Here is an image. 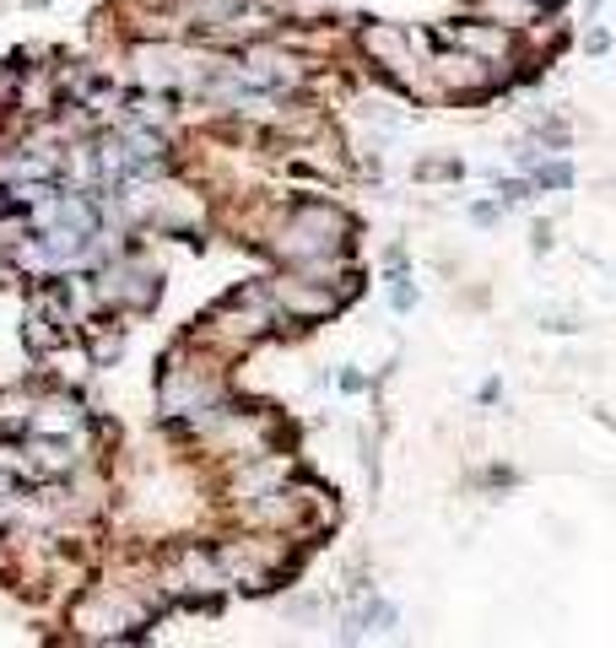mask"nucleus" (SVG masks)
Returning a JSON list of instances; mask_svg holds the SVG:
<instances>
[{
	"instance_id": "f257e3e1",
	"label": "nucleus",
	"mask_w": 616,
	"mask_h": 648,
	"mask_svg": "<svg viewBox=\"0 0 616 648\" xmlns=\"http://www.w3.org/2000/svg\"><path fill=\"white\" fill-rule=\"evenodd\" d=\"M352 239H357L352 211L325 201V195L282 201L265 222V249L276 254V265H297V260L325 254V249H352Z\"/></svg>"
},
{
	"instance_id": "f03ea898",
	"label": "nucleus",
	"mask_w": 616,
	"mask_h": 648,
	"mask_svg": "<svg viewBox=\"0 0 616 648\" xmlns=\"http://www.w3.org/2000/svg\"><path fill=\"white\" fill-rule=\"evenodd\" d=\"M297 535H276V529H244V535H222L216 540V563L228 573L233 595H271L287 573H297L303 551Z\"/></svg>"
},
{
	"instance_id": "7ed1b4c3",
	"label": "nucleus",
	"mask_w": 616,
	"mask_h": 648,
	"mask_svg": "<svg viewBox=\"0 0 616 648\" xmlns=\"http://www.w3.org/2000/svg\"><path fill=\"white\" fill-rule=\"evenodd\" d=\"M276 324H282V314H276L271 292H265V282H254V286H233L222 303H211L195 335L233 363V357H249L260 341H271Z\"/></svg>"
},
{
	"instance_id": "20e7f679",
	"label": "nucleus",
	"mask_w": 616,
	"mask_h": 648,
	"mask_svg": "<svg viewBox=\"0 0 616 648\" xmlns=\"http://www.w3.org/2000/svg\"><path fill=\"white\" fill-rule=\"evenodd\" d=\"M152 573H158V589L179 606H216L222 595H233L228 573L216 563V546H201V540H168Z\"/></svg>"
},
{
	"instance_id": "39448f33",
	"label": "nucleus",
	"mask_w": 616,
	"mask_h": 648,
	"mask_svg": "<svg viewBox=\"0 0 616 648\" xmlns=\"http://www.w3.org/2000/svg\"><path fill=\"white\" fill-rule=\"evenodd\" d=\"M503 87H508V77H503L497 65L465 54V49H454V43H438V49L427 54L422 98H438V103H482V98H493Z\"/></svg>"
},
{
	"instance_id": "423d86ee",
	"label": "nucleus",
	"mask_w": 616,
	"mask_h": 648,
	"mask_svg": "<svg viewBox=\"0 0 616 648\" xmlns=\"http://www.w3.org/2000/svg\"><path fill=\"white\" fill-rule=\"evenodd\" d=\"M92 286H98V308L103 314H152L158 308V297H163V282H158V271L152 265H141V254L135 249H124V254H109L98 271H92Z\"/></svg>"
},
{
	"instance_id": "0eeeda50",
	"label": "nucleus",
	"mask_w": 616,
	"mask_h": 648,
	"mask_svg": "<svg viewBox=\"0 0 616 648\" xmlns=\"http://www.w3.org/2000/svg\"><path fill=\"white\" fill-rule=\"evenodd\" d=\"M433 39L454 43V49H465V54H476V60L497 65L508 81L519 77V65L531 60V39H525V33L503 28V22H493V17H476V11H471V17H454V22H444Z\"/></svg>"
},
{
	"instance_id": "6e6552de",
	"label": "nucleus",
	"mask_w": 616,
	"mask_h": 648,
	"mask_svg": "<svg viewBox=\"0 0 616 648\" xmlns=\"http://www.w3.org/2000/svg\"><path fill=\"white\" fill-rule=\"evenodd\" d=\"M265 292H271V303H276V335H303V330H314V324L335 320L341 308H346V297L325 282H309V276H297V271H276V276H265Z\"/></svg>"
},
{
	"instance_id": "1a4fd4ad",
	"label": "nucleus",
	"mask_w": 616,
	"mask_h": 648,
	"mask_svg": "<svg viewBox=\"0 0 616 648\" xmlns=\"http://www.w3.org/2000/svg\"><path fill=\"white\" fill-rule=\"evenodd\" d=\"M287 482H297V459L287 448H265V454H249V459H233L222 465V497H228V514L244 508V503H260L271 492H282Z\"/></svg>"
},
{
	"instance_id": "9d476101",
	"label": "nucleus",
	"mask_w": 616,
	"mask_h": 648,
	"mask_svg": "<svg viewBox=\"0 0 616 648\" xmlns=\"http://www.w3.org/2000/svg\"><path fill=\"white\" fill-rule=\"evenodd\" d=\"M401 621V610L390 606V600H378L368 595L357 610H346V621H341V644H363V638H384L390 627Z\"/></svg>"
},
{
	"instance_id": "9b49d317",
	"label": "nucleus",
	"mask_w": 616,
	"mask_h": 648,
	"mask_svg": "<svg viewBox=\"0 0 616 648\" xmlns=\"http://www.w3.org/2000/svg\"><path fill=\"white\" fill-rule=\"evenodd\" d=\"M471 11L476 17H493L503 28H514V33H531L546 22V6L541 0H471Z\"/></svg>"
},
{
	"instance_id": "f8f14e48",
	"label": "nucleus",
	"mask_w": 616,
	"mask_h": 648,
	"mask_svg": "<svg viewBox=\"0 0 616 648\" xmlns=\"http://www.w3.org/2000/svg\"><path fill=\"white\" fill-rule=\"evenodd\" d=\"M531 179H535V190H557V195H563V190H574L578 184V168L552 152V158H541V168H535Z\"/></svg>"
},
{
	"instance_id": "ddd939ff",
	"label": "nucleus",
	"mask_w": 616,
	"mask_h": 648,
	"mask_svg": "<svg viewBox=\"0 0 616 648\" xmlns=\"http://www.w3.org/2000/svg\"><path fill=\"white\" fill-rule=\"evenodd\" d=\"M535 141L546 146V152H568V141H574V130L563 120H535Z\"/></svg>"
},
{
	"instance_id": "4468645a",
	"label": "nucleus",
	"mask_w": 616,
	"mask_h": 648,
	"mask_svg": "<svg viewBox=\"0 0 616 648\" xmlns=\"http://www.w3.org/2000/svg\"><path fill=\"white\" fill-rule=\"evenodd\" d=\"M465 168H460V158H427V162H416V179L422 184H438V179H460Z\"/></svg>"
},
{
	"instance_id": "2eb2a0df",
	"label": "nucleus",
	"mask_w": 616,
	"mask_h": 648,
	"mask_svg": "<svg viewBox=\"0 0 616 648\" xmlns=\"http://www.w3.org/2000/svg\"><path fill=\"white\" fill-rule=\"evenodd\" d=\"M493 195H497L503 205H525V201L535 195V179H497Z\"/></svg>"
},
{
	"instance_id": "dca6fc26",
	"label": "nucleus",
	"mask_w": 616,
	"mask_h": 648,
	"mask_svg": "<svg viewBox=\"0 0 616 648\" xmlns=\"http://www.w3.org/2000/svg\"><path fill=\"white\" fill-rule=\"evenodd\" d=\"M325 11H330V0H287V22H303V28H314Z\"/></svg>"
},
{
	"instance_id": "f3484780",
	"label": "nucleus",
	"mask_w": 616,
	"mask_h": 648,
	"mask_svg": "<svg viewBox=\"0 0 616 648\" xmlns=\"http://www.w3.org/2000/svg\"><path fill=\"white\" fill-rule=\"evenodd\" d=\"M503 211H508V205L497 201V195L493 201H476L471 205V222H476V227H497V222H503Z\"/></svg>"
},
{
	"instance_id": "a211bd4d",
	"label": "nucleus",
	"mask_w": 616,
	"mask_h": 648,
	"mask_svg": "<svg viewBox=\"0 0 616 648\" xmlns=\"http://www.w3.org/2000/svg\"><path fill=\"white\" fill-rule=\"evenodd\" d=\"M390 308H395V314H411V308H416V286H411V276L390 282Z\"/></svg>"
},
{
	"instance_id": "6ab92c4d",
	"label": "nucleus",
	"mask_w": 616,
	"mask_h": 648,
	"mask_svg": "<svg viewBox=\"0 0 616 648\" xmlns=\"http://www.w3.org/2000/svg\"><path fill=\"white\" fill-rule=\"evenodd\" d=\"M584 49H589V54H606V49H612V33H606V28L584 33Z\"/></svg>"
},
{
	"instance_id": "aec40b11",
	"label": "nucleus",
	"mask_w": 616,
	"mask_h": 648,
	"mask_svg": "<svg viewBox=\"0 0 616 648\" xmlns=\"http://www.w3.org/2000/svg\"><path fill=\"white\" fill-rule=\"evenodd\" d=\"M341 389H346V395H363V389H368V378H363V373H352V367H346V373H341Z\"/></svg>"
},
{
	"instance_id": "412c9836",
	"label": "nucleus",
	"mask_w": 616,
	"mask_h": 648,
	"mask_svg": "<svg viewBox=\"0 0 616 648\" xmlns=\"http://www.w3.org/2000/svg\"><path fill=\"white\" fill-rule=\"evenodd\" d=\"M552 249V222H535V254H546Z\"/></svg>"
},
{
	"instance_id": "4be33fe9",
	"label": "nucleus",
	"mask_w": 616,
	"mask_h": 648,
	"mask_svg": "<svg viewBox=\"0 0 616 648\" xmlns=\"http://www.w3.org/2000/svg\"><path fill=\"white\" fill-rule=\"evenodd\" d=\"M497 395H503V384H497V378H487V384H482V405H497Z\"/></svg>"
},
{
	"instance_id": "5701e85b",
	"label": "nucleus",
	"mask_w": 616,
	"mask_h": 648,
	"mask_svg": "<svg viewBox=\"0 0 616 648\" xmlns=\"http://www.w3.org/2000/svg\"><path fill=\"white\" fill-rule=\"evenodd\" d=\"M11 211V184H0V216Z\"/></svg>"
},
{
	"instance_id": "b1692460",
	"label": "nucleus",
	"mask_w": 616,
	"mask_h": 648,
	"mask_svg": "<svg viewBox=\"0 0 616 648\" xmlns=\"http://www.w3.org/2000/svg\"><path fill=\"white\" fill-rule=\"evenodd\" d=\"M600 6H606V0H584V11H589V17H595V11H600Z\"/></svg>"
}]
</instances>
